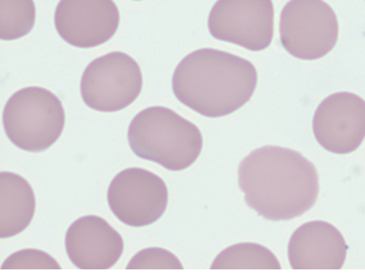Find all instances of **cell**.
<instances>
[{"label": "cell", "mask_w": 365, "mask_h": 280, "mask_svg": "<svg viewBox=\"0 0 365 280\" xmlns=\"http://www.w3.org/2000/svg\"><path fill=\"white\" fill-rule=\"evenodd\" d=\"M275 10L272 0H217L208 18L215 39L247 50H266L274 38Z\"/></svg>", "instance_id": "obj_7"}, {"label": "cell", "mask_w": 365, "mask_h": 280, "mask_svg": "<svg viewBox=\"0 0 365 280\" xmlns=\"http://www.w3.org/2000/svg\"><path fill=\"white\" fill-rule=\"evenodd\" d=\"M59 263L52 256L36 250L26 249L11 254L1 265V270H60Z\"/></svg>", "instance_id": "obj_17"}, {"label": "cell", "mask_w": 365, "mask_h": 280, "mask_svg": "<svg viewBox=\"0 0 365 280\" xmlns=\"http://www.w3.org/2000/svg\"><path fill=\"white\" fill-rule=\"evenodd\" d=\"M312 132L329 152L351 154L365 139V100L350 92L329 96L316 109Z\"/></svg>", "instance_id": "obj_9"}, {"label": "cell", "mask_w": 365, "mask_h": 280, "mask_svg": "<svg viewBox=\"0 0 365 280\" xmlns=\"http://www.w3.org/2000/svg\"><path fill=\"white\" fill-rule=\"evenodd\" d=\"M36 196L26 179L14 172L0 174V237H14L26 230L36 214Z\"/></svg>", "instance_id": "obj_13"}, {"label": "cell", "mask_w": 365, "mask_h": 280, "mask_svg": "<svg viewBox=\"0 0 365 280\" xmlns=\"http://www.w3.org/2000/svg\"><path fill=\"white\" fill-rule=\"evenodd\" d=\"M3 126L9 139L20 150L43 152L63 134L65 110L59 98L51 91L25 87L7 100Z\"/></svg>", "instance_id": "obj_4"}, {"label": "cell", "mask_w": 365, "mask_h": 280, "mask_svg": "<svg viewBox=\"0 0 365 280\" xmlns=\"http://www.w3.org/2000/svg\"><path fill=\"white\" fill-rule=\"evenodd\" d=\"M257 71L250 60L215 49H200L180 61L172 87L180 103L208 118L234 114L252 99Z\"/></svg>", "instance_id": "obj_2"}, {"label": "cell", "mask_w": 365, "mask_h": 280, "mask_svg": "<svg viewBox=\"0 0 365 280\" xmlns=\"http://www.w3.org/2000/svg\"><path fill=\"white\" fill-rule=\"evenodd\" d=\"M107 200L114 216L127 226H150L166 212L168 189L150 171L126 169L110 181Z\"/></svg>", "instance_id": "obj_8"}, {"label": "cell", "mask_w": 365, "mask_h": 280, "mask_svg": "<svg viewBox=\"0 0 365 280\" xmlns=\"http://www.w3.org/2000/svg\"><path fill=\"white\" fill-rule=\"evenodd\" d=\"M348 245L331 224L315 220L303 224L292 234L288 258L294 270H341Z\"/></svg>", "instance_id": "obj_12"}, {"label": "cell", "mask_w": 365, "mask_h": 280, "mask_svg": "<svg viewBox=\"0 0 365 280\" xmlns=\"http://www.w3.org/2000/svg\"><path fill=\"white\" fill-rule=\"evenodd\" d=\"M212 270H279L275 254L259 244H236L212 261Z\"/></svg>", "instance_id": "obj_14"}, {"label": "cell", "mask_w": 365, "mask_h": 280, "mask_svg": "<svg viewBox=\"0 0 365 280\" xmlns=\"http://www.w3.org/2000/svg\"><path fill=\"white\" fill-rule=\"evenodd\" d=\"M139 64L123 52L96 58L83 71L80 94L83 103L99 112H118L133 104L143 90Z\"/></svg>", "instance_id": "obj_6"}, {"label": "cell", "mask_w": 365, "mask_h": 280, "mask_svg": "<svg viewBox=\"0 0 365 280\" xmlns=\"http://www.w3.org/2000/svg\"><path fill=\"white\" fill-rule=\"evenodd\" d=\"M339 31L335 11L323 0H289L281 12V44L297 59L326 57L337 44Z\"/></svg>", "instance_id": "obj_5"}, {"label": "cell", "mask_w": 365, "mask_h": 280, "mask_svg": "<svg viewBox=\"0 0 365 280\" xmlns=\"http://www.w3.org/2000/svg\"><path fill=\"white\" fill-rule=\"evenodd\" d=\"M36 24L34 0H0V38L17 40L30 34Z\"/></svg>", "instance_id": "obj_15"}, {"label": "cell", "mask_w": 365, "mask_h": 280, "mask_svg": "<svg viewBox=\"0 0 365 280\" xmlns=\"http://www.w3.org/2000/svg\"><path fill=\"white\" fill-rule=\"evenodd\" d=\"M128 143L141 159L170 171H182L195 163L203 146L199 127L168 107L153 106L136 114L128 127Z\"/></svg>", "instance_id": "obj_3"}, {"label": "cell", "mask_w": 365, "mask_h": 280, "mask_svg": "<svg viewBox=\"0 0 365 280\" xmlns=\"http://www.w3.org/2000/svg\"><path fill=\"white\" fill-rule=\"evenodd\" d=\"M240 189L250 209L272 221L306 214L319 198V174L314 164L296 151L263 146L239 166Z\"/></svg>", "instance_id": "obj_1"}, {"label": "cell", "mask_w": 365, "mask_h": 280, "mask_svg": "<svg viewBox=\"0 0 365 280\" xmlns=\"http://www.w3.org/2000/svg\"><path fill=\"white\" fill-rule=\"evenodd\" d=\"M67 256L80 270H108L123 254V239L103 218L76 220L65 237Z\"/></svg>", "instance_id": "obj_11"}, {"label": "cell", "mask_w": 365, "mask_h": 280, "mask_svg": "<svg viewBox=\"0 0 365 280\" xmlns=\"http://www.w3.org/2000/svg\"><path fill=\"white\" fill-rule=\"evenodd\" d=\"M119 24V9L113 0H60L54 14L58 34L79 49L107 43Z\"/></svg>", "instance_id": "obj_10"}, {"label": "cell", "mask_w": 365, "mask_h": 280, "mask_svg": "<svg viewBox=\"0 0 365 280\" xmlns=\"http://www.w3.org/2000/svg\"><path fill=\"white\" fill-rule=\"evenodd\" d=\"M181 261L175 254L159 247L140 251L130 259L127 270H182Z\"/></svg>", "instance_id": "obj_16"}]
</instances>
